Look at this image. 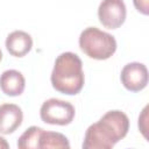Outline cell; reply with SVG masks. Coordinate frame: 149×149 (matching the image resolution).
<instances>
[{
  "mask_svg": "<svg viewBox=\"0 0 149 149\" xmlns=\"http://www.w3.org/2000/svg\"><path fill=\"white\" fill-rule=\"evenodd\" d=\"M26 87V79L17 70H6L0 76V88L9 97L21 95Z\"/></svg>",
  "mask_w": 149,
  "mask_h": 149,
  "instance_id": "9",
  "label": "cell"
},
{
  "mask_svg": "<svg viewBox=\"0 0 149 149\" xmlns=\"http://www.w3.org/2000/svg\"><path fill=\"white\" fill-rule=\"evenodd\" d=\"M120 79L122 85L130 92H140L148 84L147 66L139 62L128 63L121 70Z\"/></svg>",
  "mask_w": 149,
  "mask_h": 149,
  "instance_id": "6",
  "label": "cell"
},
{
  "mask_svg": "<svg viewBox=\"0 0 149 149\" xmlns=\"http://www.w3.org/2000/svg\"><path fill=\"white\" fill-rule=\"evenodd\" d=\"M22 109L15 104L0 105V134L9 135L14 133L22 123Z\"/></svg>",
  "mask_w": 149,
  "mask_h": 149,
  "instance_id": "7",
  "label": "cell"
},
{
  "mask_svg": "<svg viewBox=\"0 0 149 149\" xmlns=\"http://www.w3.org/2000/svg\"><path fill=\"white\" fill-rule=\"evenodd\" d=\"M43 128L31 126L24 130V133L17 140V148L20 149H38V142Z\"/></svg>",
  "mask_w": 149,
  "mask_h": 149,
  "instance_id": "11",
  "label": "cell"
},
{
  "mask_svg": "<svg viewBox=\"0 0 149 149\" xmlns=\"http://www.w3.org/2000/svg\"><path fill=\"white\" fill-rule=\"evenodd\" d=\"M74 114L76 111L72 104L56 98L45 100L40 109L42 121L49 125L66 126L72 122Z\"/></svg>",
  "mask_w": 149,
  "mask_h": 149,
  "instance_id": "4",
  "label": "cell"
},
{
  "mask_svg": "<svg viewBox=\"0 0 149 149\" xmlns=\"http://www.w3.org/2000/svg\"><path fill=\"white\" fill-rule=\"evenodd\" d=\"M1 59H2V52H1V49H0V62H1Z\"/></svg>",
  "mask_w": 149,
  "mask_h": 149,
  "instance_id": "15",
  "label": "cell"
},
{
  "mask_svg": "<svg viewBox=\"0 0 149 149\" xmlns=\"http://www.w3.org/2000/svg\"><path fill=\"white\" fill-rule=\"evenodd\" d=\"M43 148H70L69 140L65 135L57 132H47L43 129L40 136L38 149Z\"/></svg>",
  "mask_w": 149,
  "mask_h": 149,
  "instance_id": "10",
  "label": "cell"
},
{
  "mask_svg": "<svg viewBox=\"0 0 149 149\" xmlns=\"http://www.w3.org/2000/svg\"><path fill=\"white\" fill-rule=\"evenodd\" d=\"M128 129V116L118 109L109 111L98 122L92 123L86 129L83 148L111 149L127 135Z\"/></svg>",
  "mask_w": 149,
  "mask_h": 149,
  "instance_id": "1",
  "label": "cell"
},
{
  "mask_svg": "<svg viewBox=\"0 0 149 149\" xmlns=\"http://www.w3.org/2000/svg\"><path fill=\"white\" fill-rule=\"evenodd\" d=\"M135 8L143 15H148L149 13V0H133Z\"/></svg>",
  "mask_w": 149,
  "mask_h": 149,
  "instance_id": "13",
  "label": "cell"
},
{
  "mask_svg": "<svg viewBox=\"0 0 149 149\" xmlns=\"http://www.w3.org/2000/svg\"><path fill=\"white\" fill-rule=\"evenodd\" d=\"M6 48L12 56L23 57L31 50L33 38L23 30H14L6 38Z\"/></svg>",
  "mask_w": 149,
  "mask_h": 149,
  "instance_id": "8",
  "label": "cell"
},
{
  "mask_svg": "<svg viewBox=\"0 0 149 149\" xmlns=\"http://www.w3.org/2000/svg\"><path fill=\"white\" fill-rule=\"evenodd\" d=\"M84 81L83 63L79 56L70 51L61 54L51 72L52 87L59 93L76 95L84 87Z\"/></svg>",
  "mask_w": 149,
  "mask_h": 149,
  "instance_id": "2",
  "label": "cell"
},
{
  "mask_svg": "<svg viewBox=\"0 0 149 149\" xmlns=\"http://www.w3.org/2000/svg\"><path fill=\"white\" fill-rule=\"evenodd\" d=\"M147 111H148V106H146L142 111V114L139 116V128L141 130V133L143 134V136L147 139V120H148V115H147Z\"/></svg>",
  "mask_w": 149,
  "mask_h": 149,
  "instance_id": "12",
  "label": "cell"
},
{
  "mask_svg": "<svg viewBox=\"0 0 149 149\" xmlns=\"http://www.w3.org/2000/svg\"><path fill=\"white\" fill-rule=\"evenodd\" d=\"M79 48L90 58L104 61L116 51V41L114 36L97 27H87L79 36Z\"/></svg>",
  "mask_w": 149,
  "mask_h": 149,
  "instance_id": "3",
  "label": "cell"
},
{
  "mask_svg": "<svg viewBox=\"0 0 149 149\" xmlns=\"http://www.w3.org/2000/svg\"><path fill=\"white\" fill-rule=\"evenodd\" d=\"M0 148H5V149H8L9 148V144L7 143V141L0 136Z\"/></svg>",
  "mask_w": 149,
  "mask_h": 149,
  "instance_id": "14",
  "label": "cell"
},
{
  "mask_svg": "<svg viewBox=\"0 0 149 149\" xmlns=\"http://www.w3.org/2000/svg\"><path fill=\"white\" fill-rule=\"evenodd\" d=\"M127 9L123 0H102L98 8L100 23L108 29L121 27L126 20Z\"/></svg>",
  "mask_w": 149,
  "mask_h": 149,
  "instance_id": "5",
  "label": "cell"
}]
</instances>
